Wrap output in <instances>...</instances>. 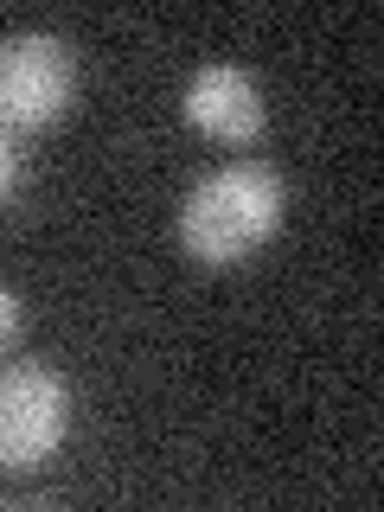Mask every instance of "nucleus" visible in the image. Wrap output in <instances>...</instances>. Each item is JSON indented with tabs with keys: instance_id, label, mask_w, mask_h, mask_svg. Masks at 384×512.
Segmentation results:
<instances>
[{
	"instance_id": "f257e3e1",
	"label": "nucleus",
	"mask_w": 384,
	"mask_h": 512,
	"mask_svg": "<svg viewBox=\"0 0 384 512\" xmlns=\"http://www.w3.org/2000/svg\"><path fill=\"white\" fill-rule=\"evenodd\" d=\"M282 224V180L263 160H231V167L205 173L180 205V244L192 263L231 269L256 256Z\"/></svg>"
},
{
	"instance_id": "f03ea898",
	"label": "nucleus",
	"mask_w": 384,
	"mask_h": 512,
	"mask_svg": "<svg viewBox=\"0 0 384 512\" xmlns=\"http://www.w3.org/2000/svg\"><path fill=\"white\" fill-rule=\"evenodd\" d=\"M71 429V391L45 365H7L0 372V468L26 474L52 461Z\"/></svg>"
},
{
	"instance_id": "7ed1b4c3",
	"label": "nucleus",
	"mask_w": 384,
	"mask_h": 512,
	"mask_svg": "<svg viewBox=\"0 0 384 512\" xmlns=\"http://www.w3.org/2000/svg\"><path fill=\"white\" fill-rule=\"evenodd\" d=\"M77 90L71 45L52 32L0 39V128H52Z\"/></svg>"
},
{
	"instance_id": "20e7f679",
	"label": "nucleus",
	"mask_w": 384,
	"mask_h": 512,
	"mask_svg": "<svg viewBox=\"0 0 384 512\" xmlns=\"http://www.w3.org/2000/svg\"><path fill=\"white\" fill-rule=\"evenodd\" d=\"M186 122L212 141H256L269 109H263V90H256V77L244 64H205L186 84Z\"/></svg>"
},
{
	"instance_id": "39448f33",
	"label": "nucleus",
	"mask_w": 384,
	"mask_h": 512,
	"mask_svg": "<svg viewBox=\"0 0 384 512\" xmlns=\"http://www.w3.org/2000/svg\"><path fill=\"white\" fill-rule=\"evenodd\" d=\"M20 340V301H13V288H0V352Z\"/></svg>"
},
{
	"instance_id": "423d86ee",
	"label": "nucleus",
	"mask_w": 384,
	"mask_h": 512,
	"mask_svg": "<svg viewBox=\"0 0 384 512\" xmlns=\"http://www.w3.org/2000/svg\"><path fill=\"white\" fill-rule=\"evenodd\" d=\"M7 186H13V141H7V128H0V199H7Z\"/></svg>"
}]
</instances>
